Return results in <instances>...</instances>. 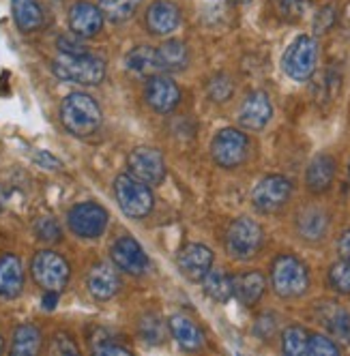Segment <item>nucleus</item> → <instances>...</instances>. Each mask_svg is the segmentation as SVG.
Masks as SVG:
<instances>
[{
    "instance_id": "f257e3e1",
    "label": "nucleus",
    "mask_w": 350,
    "mask_h": 356,
    "mask_svg": "<svg viewBox=\"0 0 350 356\" xmlns=\"http://www.w3.org/2000/svg\"><path fill=\"white\" fill-rule=\"evenodd\" d=\"M61 122L76 138L93 136L102 127V108H99V104L90 95L71 92L63 99Z\"/></svg>"
},
{
    "instance_id": "f03ea898",
    "label": "nucleus",
    "mask_w": 350,
    "mask_h": 356,
    "mask_svg": "<svg viewBox=\"0 0 350 356\" xmlns=\"http://www.w3.org/2000/svg\"><path fill=\"white\" fill-rule=\"evenodd\" d=\"M271 286H273L275 294L282 298L303 296L310 288L308 266L299 258L290 256V253H284V256L275 258V262L271 266Z\"/></svg>"
},
{
    "instance_id": "7ed1b4c3",
    "label": "nucleus",
    "mask_w": 350,
    "mask_h": 356,
    "mask_svg": "<svg viewBox=\"0 0 350 356\" xmlns=\"http://www.w3.org/2000/svg\"><path fill=\"white\" fill-rule=\"evenodd\" d=\"M52 71L63 82L80 84V86H97L106 78V63L93 54H80V56L61 54L52 63Z\"/></svg>"
},
{
    "instance_id": "20e7f679",
    "label": "nucleus",
    "mask_w": 350,
    "mask_h": 356,
    "mask_svg": "<svg viewBox=\"0 0 350 356\" xmlns=\"http://www.w3.org/2000/svg\"><path fill=\"white\" fill-rule=\"evenodd\" d=\"M114 195L120 211L132 217V219H142L155 207V195L146 183L132 174H120L114 181Z\"/></svg>"
},
{
    "instance_id": "39448f33",
    "label": "nucleus",
    "mask_w": 350,
    "mask_h": 356,
    "mask_svg": "<svg viewBox=\"0 0 350 356\" xmlns=\"http://www.w3.org/2000/svg\"><path fill=\"white\" fill-rule=\"evenodd\" d=\"M318 65V43L314 37H296L282 58V69L294 82H308Z\"/></svg>"
},
{
    "instance_id": "423d86ee",
    "label": "nucleus",
    "mask_w": 350,
    "mask_h": 356,
    "mask_svg": "<svg viewBox=\"0 0 350 356\" xmlns=\"http://www.w3.org/2000/svg\"><path fill=\"white\" fill-rule=\"evenodd\" d=\"M264 241L262 227L249 217H239L226 232V251L234 260H252Z\"/></svg>"
},
{
    "instance_id": "0eeeda50",
    "label": "nucleus",
    "mask_w": 350,
    "mask_h": 356,
    "mask_svg": "<svg viewBox=\"0 0 350 356\" xmlns=\"http://www.w3.org/2000/svg\"><path fill=\"white\" fill-rule=\"evenodd\" d=\"M31 273H33V279L39 288L54 290V292H61L67 286L69 275H71L67 260L61 256V253L49 251V249L39 251L33 258Z\"/></svg>"
},
{
    "instance_id": "6e6552de",
    "label": "nucleus",
    "mask_w": 350,
    "mask_h": 356,
    "mask_svg": "<svg viewBox=\"0 0 350 356\" xmlns=\"http://www.w3.org/2000/svg\"><path fill=\"white\" fill-rule=\"evenodd\" d=\"M290 193H292V185L288 178L280 176V174H271V176H264L254 187L252 204L256 211L271 215V213H278L280 209L286 207V202L290 200Z\"/></svg>"
},
{
    "instance_id": "1a4fd4ad",
    "label": "nucleus",
    "mask_w": 350,
    "mask_h": 356,
    "mask_svg": "<svg viewBox=\"0 0 350 356\" xmlns=\"http://www.w3.org/2000/svg\"><path fill=\"white\" fill-rule=\"evenodd\" d=\"M247 150H249L247 136L241 134L239 129H232V127L217 131V136L211 142V155L215 163L226 170L241 165L247 157Z\"/></svg>"
},
{
    "instance_id": "9d476101",
    "label": "nucleus",
    "mask_w": 350,
    "mask_h": 356,
    "mask_svg": "<svg viewBox=\"0 0 350 356\" xmlns=\"http://www.w3.org/2000/svg\"><path fill=\"white\" fill-rule=\"evenodd\" d=\"M69 230L80 238H97L108 227V211L95 202H82L67 215Z\"/></svg>"
},
{
    "instance_id": "9b49d317",
    "label": "nucleus",
    "mask_w": 350,
    "mask_h": 356,
    "mask_svg": "<svg viewBox=\"0 0 350 356\" xmlns=\"http://www.w3.org/2000/svg\"><path fill=\"white\" fill-rule=\"evenodd\" d=\"M127 165H129V174L140 178L146 185H159L166 178V159L157 148L140 146L132 150Z\"/></svg>"
},
{
    "instance_id": "f8f14e48",
    "label": "nucleus",
    "mask_w": 350,
    "mask_h": 356,
    "mask_svg": "<svg viewBox=\"0 0 350 356\" xmlns=\"http://www.w3.org/2000/svg\"><path fill=\"white\" fill-rule=\"evenodd\" d=\"M112 262L118 270H125L134 277H140L144 273H148L151 268V262H148L144 249L140 247V243L132 236H122L112 245Z\"/></svg>"
},
{
    "instance_id": "ddd939ff",
    "label": "nucleus",
    "mask_w": 350,
    "mask_h": 356,
    "mask_svg": "<svg viewBox=\"0 0 350 356\" xmlns=\"http://www.w3.org/2000/svg\"><path fill=\"white\" fill-rule=\"evenodd\" d=\"M144 99L146 104L151 106L159 114H168L179 106L181 101V88L177 86L172 78L164 73H155L151 80H148L144 88Z\"/></svg>"
},
{
    "instance_id": "4468645a",
    "label": "nucleus",
    "mask_w": 350,
    "mask_h": 356,
    "mask_svg": "<svg viewBox=\"0 0 350 356\" xmlns=\"http://www.w3.org/2000/svg\"><path fill=\"white\" fill-rule=\"evenodd\" d=\"M177 266H179L181 275L187 277L189 282H202V277L213 266V251L207 245L189 243L179 251Z\"/></svg>"
},
{
    "instance_id": "2eb2a0df",
    "label": "nucleus",
    "mask_w": 350,
    "mask_h": 356,
    "mask_svg": "<svg viewBox=\"0 0 350 356\" xmlns=\"http://www.w3.org/2000/svg\"><path fill=\"white\" fill-rule=\"evenodd\" d=\"M273 116V106L267 92L254 90L249 92L239 110V122L247 131H260L267 127V122Z\"/></svg>"
},
{
    "instance_id": "dca6fc26",
    "label": "nucleus",
    "mask_w": 350,
    "mask_h": 356,
    "mask_svg": "<svg viewBox=\"0 0 350 356\" xmlns=\"http://www.w3.org/2000/svg\"><path fill=\"white\" fill-rule=\"evenodd\" d=\"M69 29L73 35H78L82 39H90L99 35L104 29L102 9L90 3H76L69 9Z\"/></svg>"
},
{
    "instance_id": "f3484780",
    "label": "nucleus",
    "mask_w": 350,
    "mask_h": 356,
    "mask_svg": "<svg viewBox=\"0 0 350 356\" xmlns=\"http://www.w3.org/2000/svg\"><path fill=\"white\" fill-rule=\"evenodd\" d=\"M86 288L93 298L97 300H110L120 290V277L116 266L99 262L88 270L86 277Z\"/></svg>"
},
{
    "instance_id": "a211bd4d",
    "label": "nucleus",
    "mask_w": 350,
    "mask_h": 356,
    "mask_svg": "<svg viewBox=\"0 0 350 356\" xmlns=\"http://www.w3.org/2000/svg\"><path fill=\"white\" fill-rule=\"evenodd\" d=\"M181 24V9L170 0H157L146 11V26L153 35L166 37L174 33Z\"/></svg>"
},
{
    "instance_id": "6ab92c4d",
    "label": "nucleus",
    "mask_w": 350,
    "mask_h": 356,
    "mask_svg": "<svg viewBox=\"0 0 350 356\" xmlns=\"http://www.w3.org/2000/svg\"><path fill=\"white\" fill-rule=\"evenodd\" d=\"M24 288V266L13 253L0 256V298H15Z\"/></svg>"
},
{
    "instance_id": "aec40b11",
    "label": "nucleus",
    "mask_w": 350,
    "mask_h": 356,
    "mask_svg": "<svg viewBox=\"0 0 350 356\" xmlns=\"http://www.w3.org/2000/svg\"><path fill=\"white\" fill-rule=\"evenodd\" d=\"M264 288H267V279L258 270H249L232 279V296L241 305H245V307L256 305L262 298Z\"/></svg>"
},
{
    "instance_id": "412c9836",
    "label": "nucleus",
    "mask_w": 350,
    "mask_h": 356,
    "mask_svg": "<svg viewBox=\"0 0 350 356\" xmlns=\"http://www.w3.org/2000/svg\"><path fill=\"white\" fill-rule=\"evenodd\" d=\"M335 178V159L331 155H316L305 172V183L312 193H322L333 185Z\"/></svg>"
},
{
    "instance_id": "4be33fe9",
    "label": "nucleus",
    "mask_w": 350,
    "mask_h": 356,
    "mask_svg": "<svg viewBox=\"0 0 350 356\" xmlns=\"http://www.w3.org/2000/svg\"><path fill=\"white\" fill-rule=\"evenodd\" d=\"M168 326H170L172 337L177 339V343H179L183 350L196 352V350H200V348L205 346V335H202V330H200L189 318L177 314V316H172V318H170Z\"/></svg>"
},
{
    "instance_id": "5701e85b",
    "label": "nucleus",
    "mask_w": 350,
    "mask_h": 356,
    "mask_svg": "<svg viewBox=\"0 0 350 356\" xmlns=\"http://www.w3.org/2000/svg\"><path fill=\"white\" fill-rule=\"evenodd\" d=\"M320 320L324 326H327L333 339L350 346V314L346 309L337 307L335 302H322Z\"/></svg>"
},
{
    "instance_id": "b1692460",
    "label": "nucleus",
    "mask_w": 350,
    "mask_h": 356,
    "mask_svg": "<svg viewBox=\"0 0 350 356\" xmlns=\"http://www.w3.org/2000/svg\"><path fill=\"white\" fill-rule=\"evenodd\" d=\"M296 230L305 241H322L329 232V217L320 209H303L296 217Z\"/></svg>"
},
{
    "instance_id": "393cba45",
    "label": "nucleus",
    "mask_w": 350,
    "mask_h": 356,
    "mask_svg": "<svg viewBox=\"0 0 350 356\" xmlns=\"http://www.w3.org/2000/svg\"><path fill=\"white\" fill-rule=\"evenodd\" d=\"M157 63L159 71H183L189 65V49L183 41L170 39L164 45L157 47Z\"/></svg>"
},
{
    "instance_id": "a878e982",
    "label": "nucleus",
    "mask_w": 350,
    "mask_h": 356,
    "mask_svg": "<svg viewBox=\"0 0 350 356\" xmlns=\"http://www.w3.org/2000/svg\"><path fill=\"white\" fill-rule=\"evenodd\" d=\"M11 11L22 33H35L43 26V11L37 0H11Z\"/></svg>"
},
{
    "instance_id": "bb28decb",
    "label": "nucleus",
    "mask_w": 350,
    "mask_h": 356,
    "mask_svg": "<svg viewBox=\"0 0 350 356\" xmlns=\"http://www.w3.org/2000/svg\"><path fill=\"white\" fill-rule=\"evenodd\" d=\"M125 65H127L129 71L138 73V75H155L159 71V63H157V49L148 47V45H138L125 58Z\"/></svg>"
},
{
    "instance_id": "cd10ccee",
    "label": "nucleus",
    "mask_w": 350,
    "mask_h": 356,
    "mask_svg": "<svg viewBox=\"0 0 350 356\" xmlns=\"http://www.w3.org/2000/svg\"><path fill=\"white\" fill-rule=\"evenodd\" d=\"M202 288L209 298L215 302H228L232 298V277L223 270H209L202 277Z\"/></svg>"
},
{
    "instance_id": "c85d7f7f",
    "label": "nucleus",
    "mask_w": 350,
    "mask_h": 356,
    "mask_svg": "<svg viewBox=\"0 0 350 356\" xmlns=\"http://www.w3.org/2000/svg\"><path fill=\"white\" fill-rule=\"evenodd\" d=\"M41 348V333L33 324H22L13 333V346L11 354L15 356H33Z\"/></svg>"
},
{
    "instance_id": "c756f323",
    "label": "nucleus",
    "mask_w": 350,
    "mask_h": 356,
    "mask_svg": "<svg viewBox=\"0 0 350 356\" xmlns=\"http://www.w3.org/2000/svg\"><path fill=\"white\" fill-rule=\"evenodd\" d=\"M142 0H102L99 3V9L104 13V19H110L114 24L127 22L129 17L136 15V11L140 9Z\"/></svg>"
},
{
    "instance_id": "7c9ffc66",
    "label": "nucleus",
    "mask_w": 350,
    "mask_h": 356,
    "mask_svg": "<svg viewBox=\"0 0 350 356\" xmlns=\"http://www.w3.org/2000/svg\"><path fill=\"white\" fill-rule=\"evenodd\" d=\"M138 333L142 341L157 346L166 339V322L157 314H144L138 324Z\"/></svg>"
},
{
    "instance_id": "2f4dec72",
    "label": "nucleus",
    "mask_w": 350,
    "mask_h": 356,
    "mask_svg": "<svg viewBox=\"0 0 350 356\" xmlns=\"http://www.w3.org/2000/svg\"><path fill=\"white\" fill-rule=\"evenodd\" d=\"M308 339H310V333L303 326H288L282 335L284 354H288V356L308 354Z\"/></svg>"
},
{
    "instance_id": "473e14b6",
    "label": "nucleus",
    "mask_w": 350,
    "mask_h": 356,
    "mask_svg": "<svg viewBox=\"0 0 350 356\" xmlns=\"http://www.w3.org/2000/svg\"><path fill=\"white\" fill-rule=\"evenodd\" d=\"M329 284L335 292L350 296V262L342 260L329 268Z\"/></svg>"
},
{
    "instance_id": "72a5a7b5",
    "label": "nucleus",
    "mask_w": 350,
    "mask_h": 356,
    "mask_svg": "<svg viewBox=\"0 0 350 356\" xmlns=\"http://www.w3.org/2000/svg\"><path fill=\"white\" fill-rule=\"evenodd\" d=\"M275 9H278L280 17L286 22H296L301 19L305 9H308V0H273Z\"/></svg>"
},
{
    "instance_id": "f704fd0d",
    "label": "nucleus",
    "mask_w": 350,
    "mask_h": 356,
    "mask_svg": "<svg viewBox=\"0 0 350 356\" xmlns=\"http://www.w3.org/2000/svg\"><path fill=\"white\" fill-rule=\"evenodd\" d=\"M308 354H312V356H335V354H340V346L324 335H310Z\"/></svg>"
},
{
    "instance_id": "c9c22d12",
    "label": "nucleus",
    "mask_w": 350,
    "mask_h": 356,
    "mask_svg": "<svg viewBox=\"0 0 350 356\" xmlns=\"http://www.w3.org/2000/svg\"><path fill=\"white\" fill-rule=\"evenodd\" d=\"M337 22V7L335 5H324L316 17H314V33L316 35H324L333 29V24Z\"/></svg>"
},
{
    "instance_id": "e433bc0d",
    "label": "nucleus",
    "mask_w": 350,
    "mask_h": 356,
    "mask_svg": "<svg viewBox=\"0 0 350 356\" xmlns=\"http://www.w3.org/2000/svg\"><path fill=\"white\" fill-rule=\"evenodd\" d=\"M232 90H234V86H232L230 78L223 73L215 75V78L209 82V97L213 101H228L232 97Z\"/></svg>"
},
{
    "instance_id": "4c0bfd02",
    "label": "nucleus",
    "mask_w": 350,
    "mask_h": 356,
    "mask_svg": "<svg viewBox=\"0 0 350 356\" xmlns=\"http://www.w3.org/2000/svg\"><path fill=\"white\" fill-rule=\"evenodd\" d=\"M35 234L45 243H56L61 238V227L52 217H41L35 223Z\"/></svg>"
},
{
    "instance_id": "58836bf2",
    "label": "nucleus",
    "mask_w": 350,
    "mask_h": 356,
    "mask_svg": "<svg viewBox=\"0 0 350 356\" xmlns=\"http://www.w3.org/2000/svg\"><path fill=\"white\" fill-rule=\"evenodd\" d=\"M82 37H78V35H63V37H58V41H56V45H58V49H61V54H67V56H80V54H88V49L84 47V43L80 41Z\"/></svg>"
},
{
    "instance_id": "ea45409f",
    "label": "nucleus",
    "mask_w": 350,
    "mask_h": 356,
    "mask_svg": "<svg viewBox=\"0 0 350 356\" xmlns=\"http://www.w3.org/2000/svg\"><path fill=\"white\" fill-rule=\"evenodd\" d=\"M275 328H278V320H275V316L271 314H264L256 320V326H254V333L260 337V339H269L273 337Z\"/></svg>"
},
{
    "instance_id": "a19ab883",
    "label": "nucleus",
    "mask_w": 350,
    "mask_h": 356,
    "mask_svg": "<svg viewBox=\"0 0 350 356\" xmlns=\"http://www.w3.org/2000/svg\"><path fill=\"white\" fill-rule=\"evenodd\" d=\"M93 352H95V354H106V356H112V354H122V356H127V354H132L129 348H125V346L116 343L114 339H99V343L93 346Z\"/></svg>"
},
{
    "instance_id": "79ce46f5",
    "label": "nucleus",
    "mask_w": 350,
    "mask_h": 356,
    "mask_svg": "<svg viewBox=\"0 0 350 356\" xmlns=\"http://www.w3.org/2000/svg\"><path fill=\"white\" fill-rule=\"evenodd\" d=\"M33 161L39 163V168H45V170H58L61 168V161L54 155H49L47 150H35L33 152Z\"/></svg>"
},
{
    "instance_id": "37998d69",
    "label": "nucleus",
    "mask_w": 350,
    "mask_h": 356,
    "mask_svg": "<svg viewBox=\"0 0 350 356\" xmlns=\"http://www.w3.org/2000/svg\"><path fill=\"white\" fill-rule=\"evenodd\" d=\"M52 352L56 354H78V348L73 343V339H69L67 335H56L52 341Z\"/></svg>"
},
{
    "instance_id": "c03bdc74",
    "label": "nucleus",
    "mask_w": 350,
    "mask_h": 356,
    "mask_svg": "<svg viewBox=\"0 0 350 356\" xmlns=\"http://www.w3.org/2000/svg\"><path fill=\"white\" fill-rule=\"evenodd\" d=\"M337 253H340V258L350 262V230L344 232L337 241Z\"/></svg>"
},
{
    "instance_id": "a18cd8bd",
    "label": "nucleus",
    "mask_w": 350,
    "mask_h": 356,
    "mask_svg": "<svg viewBox=\"0 0 350 356\" xmlns=\"http://www.w3.org/2000/svg\"><path fill=\"white\" fill-rule=\"evenodd\" d=\"M41 302H43V309H47V312L56 309V305H58V292H54V290H45Z\"/></svg>"
},
{
    "instance_id": "49530a36",
    "label": "nucleus",
    "mask_w": 350,
    "mask_h": 356,
    "mask_svg": "<svg viewBox=\"0 0 350 356\" xmlns=\"http://www.w3.org/2000/svg\"><path fill=\"white\" fill-rule=\"evenodd\" d=\"M3 350H5V343H3V337H0V354H3Z\"/></svg>"
},
{
    "instance_id": "de8ad7c7",
    "label": "nucleus",
    "mask_w": 350,
    "mask_h": 356,
    "mask_svg": "<svg viewBox=\"0 0 350 356\" xmlns=\"http://www.w3.org/2000/svg\"><path fill=\"white\" fill-rule=\"evenodd\" d=\"M234 3H249V0H234Z\"/></svg>"
},
{
    "instance_id": "09e8293b",
    "label": "nucleus",
    "mask_w": 350,
    "mask_h": 356,
    "mask_svg": "<svg viewBox=\"0 0 350 356\" xmlns=\"http://www.w3.org/2000/svg\"><path fill=\"white\" fill-rule=\"evenodd\" d=\"M348 172H350V165H348Z\"/></svg>"
}]
</instances>
